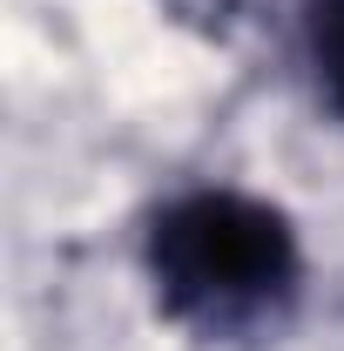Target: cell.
I'll return each mask as SVG.
<instances>
[{
  "instance_id": "obj_1",
  "label": "cell",
  "mask_w": 344,
  "mask_h": 351,
  "mask_svg": "<svg viewBox=\"0 0 344 351\" xmlns=\"http://www.w3.org/2000/svg\"><path fill=\"white\" fill-rule=\"evenodd\" d=\"M149 277L175 324L250 338L291 311L304 257L284 210L236 189H189L149 223Z\"/></svg>"
},
{
  "instance_id": "obj_2",
  "label": "cell",
  "mask_w": 344,
  "mask_h": 351,
  "mask_svg": "<svg viewBox=\"0 0 344 351\" xmlns=\"http://www.w3.org/2000/svg\"><path fill=\"white\" fill-rule=\"evenodd\" d=\"M310 61L324 101L344 115V0H310Z\"/></svg>"
}]
</instances>
